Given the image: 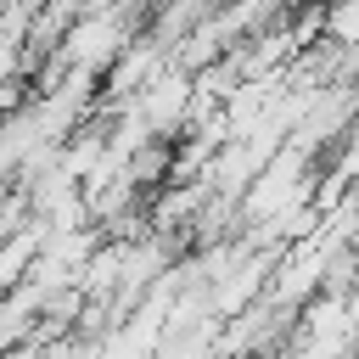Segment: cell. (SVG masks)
I'll return each mask as SVG.
<instances>
[]
</instances>
